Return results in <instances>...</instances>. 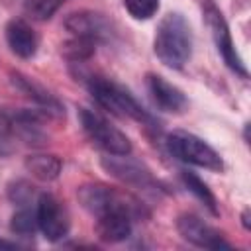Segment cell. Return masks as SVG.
Listing matches in <instances>:
<instances>
[{"instance_id":"cell-19","label":"cell","mask_w":251,"mask_h":251,"mask_svg":"<svg viewBox=\"0 0 251 251\" xmlns=\"http://www.w3.org/2000/svg\"><path fill=\"white\" fill-rule=\"evenodd\" d=\"M127 14L135 20H149L159 10V0H124Z\"/></svg>"},{"instance_id":"cell-4","label":"cell","mask_w":251,"mask_h":251,"mask_svg":"<svg viewBox=\"0 0 251 251\" xmlns=\"http://www.w3.org/2000/svg\"><path fill=\"white\" fill-rule=\"evenodd\" d=\"M78 120L84 129V133L106 153L110 155H129L131 153V141L124 131H120L116 126H112L104 116L90 108H78Z\"/></svg>"},{"instance_id":"cell-12","label":"cell","mask_w":251,"mask_h":251,"mask_svg":"<svg viewBox=\"0 0 251 251\" xmlns=\"http://www.w3.org/2000/svg\"><path fill=\"white\" fill-rule=\"evenodd\" d=\"M145 86L151 94L153 104L163 110V112H171V114H178L186 108V96L182 94L180 88H176L173 82L165 80L161 75H153L149 73L145 78Z\"/></svg>"},{"instance_id":"cell-7","label":"cell","mask_w":251,"mask_h":251,"mask_svg":"<svg viewBox=\"0 0 251 251\" xmlns=\"http://www.w3.org/2000/svg\"><path fill=\"white\" fill-rule=\"evenodd\" d=\"M176 229L182 235V239H186L188 243L196 245V247H204V249H231V243L224 239V235L212 227L208 222H204L200 216L184 212L176 218Z\"/></svg>"},{"instance_id":"cell-9","label":"cell","mask_w":251,"mask_h":251,"mask_svg":"<svg viewBox=\"0 0 251 251\" xmlns=\"http://www.w3.org/2000/svg\"><path fill=\"white\" fill-rule=\"evenodd\" d=\"M65 29L76 37L92 39L94 43L108 41L112 37L110 22L104 18V14H98L92 10H80V12L69 14L65 18Z\"/></svg>"},{"instance_id":"cell-20","label":"cell","mask_w":251,"mask_h":251,"mask_svg":"<svg viewBox=\"0 0 251 251\" xmlns=\"http://www.w3.org/2000/svg\"><path fill=\"white\" fill-rule=\"evenodd\" d=\"M37 227V220H35V214H31L29 210H20L12 216V222H10V229L14 233H20V235H33Z\"/></svg>"},{"instance_id":"cell-6","label":"cell","mask_w":251,"mask_h":251,"mask_svg":"<svg viewBox=\"0 0 251 251\" xmlns=\"http://www.w3.org/2000/svg\"><path fill=\"white\" fill-rule=\"evenodd\" d=\"M35 220L43 237L49 241H59L69 233L71 222H69L67 208L53 194H47V192L39 194L37 206H35Z\"/></svg>"},{"instance_id":"cell-8","label":"cell","mask_w":251,"mask_h":251,"mask_svg":"<svg viewBox=\"0 0 251 251\" xmlns=\"http://www.w3.org/2000/svg\"><path fill=\"white\" fill-rule=\"evenodd\" d=\"M206 18H208V25H210V29H212L214 43H216V47H218V51H220L224 63H226L235 75L247 78L245 63H243V59L239 57V53H237V49H235V43H233V39H231V31H229V27H227V24H226L222 12H220L218 8H214V6H208V8H206Z\"/></svg>"},{"instance_id":"cell-18","label":"cell","mask_w":251,"mask_h":251,"mask_svg":"<svg viewBox=\"0 0 251 251\" xmlns=\"http://www.w3.org/2000/svg\"><path fill=\"white\" fill-rule=\"evenodd\" d=\"M65 0H24V12L33 20L45 22L55 16Z\"/></svg>"},{"instance_id":"cell-22","label":"cell","mask_w":251,"mask_h":251,"mask_svg":"<svg viewBox=\"0 0 251 251\" xmlns=\"http://www.w3.org/2000/svg\"><path fill=\"white\" fill-rule=\"evenodd\" d=\"M18 245L14 241H6V239H0V249H16Z\"/></svg>"},{"instance_id":"cell-16","label":"cell","mask_w":251,"mask_h":251,"mask_svg":"<svg viewBox=\"0 0 251 251\" xmlns=\"http://www.w3.org/2000/svg\"><path fill=\"white\" fill-rule=\"evenodd\" d=\"M180 178H182V182H184V186L214 214V216H218V202H216V196L212 194V190L208 188V184L198 176V175H194L192 171H180Z\"/></svg>"},{"instance_id":"cell-11","label":"cell","mask_w":251,"mask_h":251,"mask_svg":"<svg viewBox=\"0 0 251 251\" xmlns=\"http://www.w3.org/2000/svg\"><path fill=\"white\" fill-rule=\"evenodd\" d=\"M10 82L31 102H35L45 114L49 116H63V104L45 88L41 86L37 80H33L31 76L20 73V71H10Z\"/></svg>"},{"instance_id":"cell-1","label":"cell","mask_w":251,"mask_h":251,"mask_svg":"<svg viewBox=\"0 0 251 251\" xmlns=\"http://www.w3.org/2000/svg\"><path fill=\"white\" fill-rule=\"evenodd\" d=\"M153 49L159 61L169 69H182L188 63L192 53V31L182 14L171 12L163 16L157 25Z\"/></svg>"},{"instance_id":"cell-21","label":"cell","mask_w":251,"mask_h":251,"mask_svg":"<svg viewBox=\"0 0 251 251\" xmlns=\"http://www.w3.org/2000/svg\"><path fill=\"white\" fill-rule=\"evenodd\" d=\"M8 196H10V200L14 204L25 206V204H29V200L33 196V186L29 182H25V180H14L8 186Z\"/></svg>"},{"instance_id":"cell-14","label":"cell","mask_w":251,"mask_h":251,"mask_svg":"<svg viewBox=\"0 0 251 251\" xmlns=\"http://www.w3.org/2000/svg\"><path fill=\"white\" fill-rule=\"evenodd\" d=\"M4 35H6V43L10 47V51L22 59H31L37 51L39 39L37 33L33 31V27L22 20V18H14L6 24L4 27Z\"/></svg>"},{"instance_id":"cell-13","label":"cell","mask_w":251,"mask_h":251,"mask_svg":"<svg viewBox=\"0 0 251 251\" xmlns=\"http://www.w3.org/2000/svg\"><path fill=\"white\" fill-rule=\"evenodd\" d=\"M133 212L127 208H114L96 216V233L102 241L118 243L131 235Z\"/></svg>"},{"instance_id":"cell-10","label":"cell","mask_w":251,"mask_h":251,"mask_svg":"<svg viewBox=\"0 0 251 251\" xmlns=\"http://www.w3.org/2000/svg\"><path fill=\"white\" fill-rule=\"evenodd\" d=\"M102 167L116 178L137 186V188H145V190H157L159 182L151 176V173L137 161L127 159L126 155H114V157H104L102 159Z\"/></svg>"},{"instance_id":"cell-2","label":"cell","mask_w":251,"mask_h":251,"mask_svg":"<svg viewBox=\"0 0 251 251\" xmlns=\"http://www.w3.org/2000/svg\"><path fill=\"white\" fill-rule=\"evenodd\" d=\"M88 88L92 98L104 110L120 118H131L141 124H153V118L147 114V110H143V106L118 82L104 76H92L88 80Z\"/></svg>"},{"instance_id":"cell-17","label":"cell","mask_w":251,"mask_h":251,"mask_svg":"<svg viewBox=\"0 0 251 251\" xmlns=\"http://www.w3.org/2000/svg\"><path fill=\"white\" fill-rule=\"evenodd\" d=\"M94 49H96V43L92 39L76 37V35H73V39H69V41H65L61 45L63 57H67L73 63H82V61L90 59L92 53H94Z\"/></svg>"},{"instance_id":"cell-5","label":"cell","mask_w":251,"mask_h":251,"mask_svg":"<svg viewBox=\"0 0 251 251\" xmlns=\"http://www.w3.org/2000/svg\"><path fill=\"white\" fill-rule=\"evenodd\" d=\"M76 196H78V202L82 204V208L88 214H92L94 218L108 210H114V208H127L133 212V216L141 214V206L137 200H133L131 196H127L112 186H106V184H98V182L82 184L76 190Z\"/></svg>"},{"instance_id":"cell-3","label":"cell","mask_w":251,"mask_h":251,"mask_svg":"<svg viewBox=\"0 0 251 251\" xmlns=\"http://www.w3.org/2000/svg\"><path fill=\"white\" fill-rule=\"evenodd\" d=\"M167 147L173 153V157H176L182 163L194 165V167H202L214 173H222L224 171V161L220 157V153L208 145L202 137L184 131V129H175L173 133L167 135Z\"/></svg>"},{"instance_id":"cell-15","label":"cell","mask_w":251,"mask_h":251,"mask_svg":"<svg viewBox=\"0 0 251 251\" xmlns=\"http://www.w3.org/2000/svg\"><path fill=\"white\" fill-rule=\"evenodd\" d=\"M24 165H25V169L31 176H35L37 180H43V182L55 180L61 175V169H63L61 159L57 155H51V153L29 155V157H25Z\"/></svg>"},{"instance_id":"cell-23","label":"cell","mask_w":251,"mask_h":251,"mask_svg":"<svg viewBox=\"0 0 251 251\" xmlns=\"http://www.w3.org/2000/svg\"><path fill=\"white\" fill-rule=\"evenodd\" d=\"M241 220H243V227H245V229H251V226H249V210H245V212H243Z\"/></svg>"}]
</instances>
